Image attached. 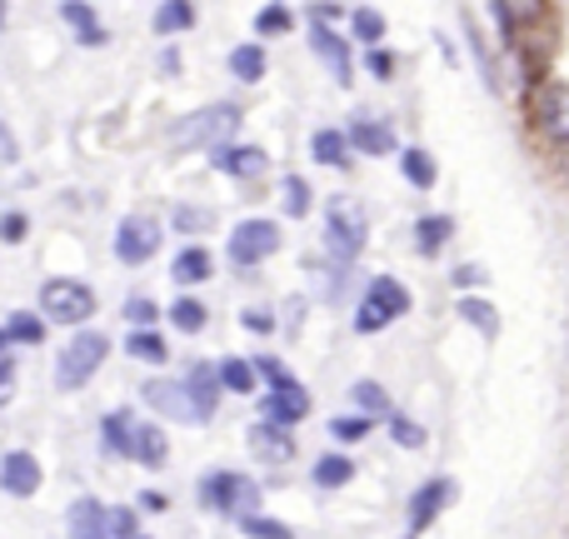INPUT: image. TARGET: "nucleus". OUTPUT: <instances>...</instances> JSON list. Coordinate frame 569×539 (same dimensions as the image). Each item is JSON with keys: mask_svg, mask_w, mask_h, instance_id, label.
<instances>
[{"mask_svg": "<svg viewBox=\"0 0 569 539\" xmlns=\"http://www.w3.org/2000/svg\"><path fill=\"white\" fill-rule=\"evenodd\" d=\"M365 240H370V226H365L360 200L335 196L330 206H325V250H330L340 266H350V260L365 250Z\"/></svg>", "mask_w": 569, "mask_h": 539, "instance_id": "f257e3e1", "label": "nucleus"}, {"mask_svg": "<svg viewBox=\"0 0 569 539\" xmlns=\"http://www.w3.org/2000/svg\"><path fill=\"white\" fill-rule=\"evenodd\" d=\"M236 130H240V106L220 100V106H206V110H196V116L180 120L176 150H210V146H220V140H230Z\"/></svg>", "mask_w": 569, "mask_h": 539, "instance_id": "f03ea898", "label": "nucleus"}, {"mask_svg": "<svg viewBox=\"0 0 569 539\" xmlns=\"http://www.w3.org/2000/svg\"><path fill=\"white\" fill-rule=\"evenodd\" d=\"M106 355H110V340L100 330L70 335L66 350H60V360H56V385H60V390H80V385H86L90 375L106 365Z\"/></svg>", "mask_w": 569, "mask_h": 539, "instance_id": "7ed1b4c3", "label": "nucleus"}, {"mask_svg": "<svg viewBox=\"0 0 569 539\" xmlns=\"http://www.w3.org/2000/svg\"><path fill=\"white\" fill-rule=\"evenodd\" d=\"M200 500H206V510H216V515L246 520V515L260 510V485L246 480V475H236V470H220L200 485Z\"/></svg>", "mask_w": 569, "mask_h": 539, "instance_id": "20e7f679", "label": "nucleus"}, {"mask_svg": "<svg viewBox=\"0 0 569 539\" xmlns=\"http://www.w3.org/2000/svg\"><path fill=\"white\" fill-rule=\"evenodd\" d=\"M405 310H410V290H405L400 280H390V275H380V280L365 290L360 315H355V330H360V335H375V330H385V325L400 320Z\"/></svg>", "mask_w": 569, "mask_h": 539, "instance_id": "39448f33", "label": "nucleus"}, {"mask_svg": "<svg viewBox=\"0 0 569 539\" xmlns=\"http://www.w3.org/2000/svg\"><path fill=\"white\" fill-rule=\"evenodd\" d=\"M256 375H266V380H270V390H266V420L300 425L305 415H310V395H305V385L290 380V375H284L276 360H260Z\"/></svg>", "mask_w": 569, "mask_h": 539, "instance_id": "423d86ee", "label": "nucleus"}, {"mask_svg": "<svg viewBox=\"0 0 569 539\" xmlns=\"http://www.w3.org/2000/svg\"><path fill=\"white\" fill-rule=\"evenodd\" d=\"M40 310L56 325H86L96 315V295L80 280H46L40 285Z\"/></svg>", "mask_w": 569, "mask_h": 539, "instance_id": "0eeeda50", "label": "nucleus"}, {"mask_svg": "<svg viewBox=\"0 0 569 539\" xmlns=\"http://www.w3.org/2000/svg\"><path fill=\"white\" fill-rule=\"evenodd\" d=\"M280 250V226L276 220H240L236 230H230L226 240V256L236 260V266H260V260H270Z\"/></svg>", "mask_w": 569, "mask_h": 539, "instance_id": "6e6552de", "label": "nucleus"}, {"mask_svg": "<svg viewBox=\"0 0 569 539\" xmlns=\"http://www.w3.org/2000/svg\"><path fill=\"white\" fill-rule=\"evenodd\" d=\"M160 250V226L150 216H126L116 230V256L126 260V266H146L150 256Z\"/></svg>", "mask_w": 569, "mask_h": 539, "instance_id": "1a4fd4ad", "label": "nucleus"}, {"mask_svg": "<svg viewBox=\"0 0 569 539\" xmlns=\"http://www.w3.org/2000/svg\"><path fill=\"white\" fill-rule=\"evenodd\" d=\"M535 120H540V130L555 146H569V86L565 80H550V86L535 96Z\"/></svg>", "mask_w": 569, "mask_h": 539, "instance_id": "9d476101", "label": "nucleus"}, {"mask_svg": "<svg viewBox=\"0 0 569 539\" xmlns=\"http://www.w3.org/2000/svg\"><path fill=\"white\" fill-rule=\"evenodd\" d=\"M210 166H216L220 176L250 180V176H266L270 156L260 146H230V140H220V146H210Z\"/></svg>", "mask_w": 569, "mask_h": 539, "instance_id": "9b49d317", "label": "nucleus"}, {"mask_svg": "<svg viewBox=\"0 0 569 539\" xmlns=\"http://www.w3.org/2000/svg\"><path fill=\"white\" fill-rule=\"evenodd\" d=\"M250 455L260 465H290L295 460V435L280 420H256L250 425Z\"/></svg>", "mask_w": 569, "mask_h": 539, "instance_id": "f8f14e48", "label": "nucleus"}, {"mask_svg": "<svg viewBox=\"0 0 569 539\" xmlns=\"http://www.w3.org/2000/svg\"><path fill=\"white\" fill-rule=\"evenodd\" d=\"M170 445H166V430L160 425H146V420H130L126 430V460H140L146 470H156V465H166Z\"/></svg>", "mask_w": 569, "mask_h": 539, "instance_id": "ddd939ff", "label": "nucleus"}, {"mask_svg": "<svg viewBox=\"0 0 569 539\" xmlns=\"http://www.w3.org/2000/svg\"><path fill=\"white\" fill-rule=\"evenodd\" d=\"M0 490L16 495V500H30V495L40 490V465H36V455L10 450L6 460H0Z\"/></svg>", "mask_w": 569, "mask_h": 539, "instance_id": "4468645a", "label": "nucleus"}, {"mask_svg": "<svg viewBox=\"0 0 569 539\" xmlns=\"http://www.w3.org/2000/svg\"><path fill=\"white\" fill-rule=\"evenodd\" d=\"M140 395H146V405L160 410L166 420H196V405H190L180 380H150V385H140Z\"/></svg>", "mask_w": 569, "mask_h": 539, "instance_id": "2eb2a0df", "label": "nucleus"}, {"mask_svg": "<svg viewBox=\"0 0 569 539\" xmlns=\"http://www.w3.org/2000/svg\"><path fill=\"white\" fill-rule=\"evenodd\" d=\"M310 46H315V56L330 66V76L340 80V86H350V50H345V40L335 36L325 20H310Z\"/></svg>", "mask_w": 569, "mask_h": 539, "instance_id": "dca6fc26", "label": "nucleus"}, {"mask_svg": "<svg viewBox=\"0 0 569 539\" xmlns=\"http://www.w3.org/2000/svg\"><path fill=\"white\" fill-rule=\"evenodd\" d=\"M180 385H186L190 405H196V420H210V415H216V400H220V375H216V365H196V370H190Z\"/></svg>", "mask_w": 569, "mask_h": 539, "instance_id": "f3484780", "label": "nucleus"}, {"mask_svg": "<svg viewBox=\"0 0 569 539\" xmlns=\"http://www.w3.org/2000/svg\"><path fill=\"white\" fill-rule=\"evenodd\" d=\"M450 495H455V485L450 480H430V485H420L415 490V500H410V530H425V525H435V515L450 505Z\"/></svg>", "mask_w": 569, "mask_h": 539, "instance_id": "a211bd4d", "label": "nucleus"}, {"mask_svg": "<svg viewBox=\"0 0 569 539\" xmlns=\"http://www.w3.org/2000/svg\"><path fill=\"white\" fill-rule=\"evenodd\" d=\"M345 140H350L355 150H365V156H390V150H400L395 146V130L385 126V120H355Z\"/></svg>", "mask_w": 569, "mask_h": 539, "instance_id": "6ab92c4d", "label": "nucleus"}, {"mask_svg": "<svg viewBox=\"0 0 569 539\" xmlns=\"http://www.w3.org/2000/svg\"><path fill=\"white\" fill-rule=\"evenodd\" d=\"M60 16H66L70 30H76L80 46H106V30H100V20H96L90 6H80V0H60Z\"/></svg>", "mask_w": 569, "mask_h": 539, "instance_id": "aec40b11", "label": "nucleus"}, {"mask_svg": "<svg viewBox=\"0 0 569 539\" xmlns=\"http://www.w3.org/2000/svg\"><path fill=\"white\" fill-rule=\"evenodd\" d=\"M450 236H455L450 216H420L415 220V250H420V256H440Z\"/></svg>", "mask_w": 569, "mask_h": 539, "instance_id": "412c9836", "label": "nucleus"}, {"mask_svg": "<svg viewBox=\"0 0 569 539\" xmlns=\"http://www.w3.org/2000/svg\"><path fill=\"white\" fill-rule=\"evenodd\" d=\"M70 539H110L106 535V510H100L96 500L70 505Z\"/></svg>", "mask_w": 569, "mask_h": 539, "instance_id": "4be33fe9", "label": "nucleus"}, {"mask_svg": "<svg viewBox=\"0 0 569 539\" xmlns=\"http://www.w3.org/2000/svg\"><path fill=\"white\" fill-rule=\"evenodd\" d=\"M310 156L320 160V166H350V140L340 136V130H315V140H310Z\"/></svg>", "mask_w": 569, "mask_h": 539, "instance_id": "5701e85b", "label": "nucleus"}, {"mask_svg": "<svg viewBox=\"0 0 569 539\" xmlns=\"http://www.w3.org/2000/svg\"><path fill=\"white\" fill-rule=\"evenodd\" d=\"M230 76L246 80V86H256V80L266 76V50H260V40H250V46H236V50H230Z\"/></svg>", "mask_w": 569, "mask_h": 539, "instance_id": "b1692460", "label": "nucleus"}, {"mask_svg": "<svg viewBox=\"0 0 569 539\" xmlns=\"http://www.w3.org/2000/svg\"><path fill=\"white\" fill-rule=\"evenodd\" d=\"M400 170H405V180L410 186H420V190H430L435 180H440V170H435V160H430V150H400Z\"/></svg>", "mask_w": 569, "mask_h": 539, "instance_id": "393cba45", "label": "nucleus"}, {"mask_svg": "<svg viewBox=\"0 0 569 539\" xmlns=\"http://www.w3.org/2000/svg\"><path fill=\"white\" fill-rule=\"evenodd\" d=\"M170 275H176V285H200V280H210V256H206L200 246L180 250L176 266H170Z\"/></svg>", "mask_w": 569, "mask_h": 539, "instance_id": "a878e982", "label": "nucleus"}, {"mask_svg": "<svg viewBox=\"0 0 569 539\" xmlns=\"http://www.w3.org/2000/svg\"><path fill=\"white\" fill-rule=\"evenodd\" d=\"M196 26V6L190 0H166V6L156 10V30L160 36H180V30Z\"/></svg>", "mask_w": 569, "mask_h": 539, "instance_id": "bb28decb", "label": "nucleus"}, {"mask_svg": "<svg viewBox=\"0 0 569 539\" xmlns=\"http://www.w3.org/2000/svg\"><path fill=\"white\" fill-rule=\"evenodd\" d=\"M170 325H176L180 335H200L206 330V305L190 300V295H180V300L170 305Z\"/></svg>", "mask_w": 569, "mask_h": 539, "instance_id": "cd10ccee", "label": "nucleus"}, {"mask_svg": "<svg viewBox=\"0 0 569 539\" xmlns=\"http://www.w3.org/2000/svg\"><path fill=\"white\" fill-rule=\"evenodd\" d=\"M216 375H220V385H226L230 395H250V390H256V365H246V360H220Z\"/></svg>", "mask_w": 569, "mask_h": 539, "instance_id": "c85d7f7f", "label": "nucleus"}, {"mask_svg": "<svg viewBox=\"0 0 569 539\" xmlns=\"http://www.w3.org/2000/svg\"><path fill=\"white\" fill-rule=\"evenodd\" d=\"M126 350L136 355V360H146V365H166V340H160L156 330H130V340H126Z\"/></svg>", "mask_w": 569, "mask_h": 539, "instance_id": "c756f323", "label": "nucleus"}, {"mask_svg": "<svg viewBox=\"0 0 569 539\" xmlns=\"http://www.w3.org/2000/svg\"><path fill=\"white\" fill-rule=\"evenodd\" d=\"M355 480V465L345 460V455H325L320 465H315V485L320 490H335V485H350Z\"/></svg>", "mask_w": 569, "mask_h": 539, "instance_id": "7c9ffc66", "label": "nucleus"}, {"mask_svg": "<svg viewBox=\"0 0 569 539\" xmlns=\"http://www.w3.org/2000/svg\"><path fill=\"white\" fill-rule=\"evenodd\" d=\"M460 320H470L480 335H500V315H495L485 300H475V295H465L460 300Z\"/></svg>", "mask_w": 569, "mask_h": 539, "instance_id": "2f4dec72", "label": "nucleus"}, {"mask_svg": "<svg viewBox=\"0 0 569 539\" xmlns=\"http://www.w3.org/2000/svg\"><path fill=\"white\" fill-rule=\"evenodd\" d=\"M280 200H284V216H305L310 210V180H300V176H284L280 180Z\"/></svg>", "mask_w": 569, "mask_h": 539, "instance_id": "473e14b6", "label": "nucleus"}, {"mask_svg": "<svg viewBox=\"0 0 569 539\" xmlns=\"http://www.w3.org/2000/svg\"><path fill=\"white\" fill-rule=\"evenodd\" d=\"M6 340L10 345H40L46 340V320H40V315H16V320L6 325Z\"/></svg>", "mask_w": 569, "mask_h": 539, "instance_id": "72a5a7b5", "label": "nucleus"}, {"mask_svg": "<svg viewBox=\"0 0 569 539\" xmlns=\"http://www.w3.org/2000/svg\"><path fill=\"white\" fill-rule=\"evenodd\" d=\"M350 30L375 46V40L385 36V16H380V10H370V6H360V10H350Z\"/></svg>", "mask_w": 569, "mask_h": 539, "instance_id": "f704fd0d", "label": "nucleus"}, {"mask_svg": "<svg viewBox=\"0 0 569 539\" xmlns=\"http://www.w3.org/2000/svg\"><path fill=\"white\" fill-rule=\"evenodd\" d=\"M330 435H335L340 445L365 440V435H370V415H340V420H330Z\"/></svg>", "mask_w": 569, "mask_h": 539, "instance_id": "c9c22d12", "label": "nucleus"}, {"mask_svg": "<svg viewBox=\"0 0 569 539\" xmlns=\"http://www.w3.org/2000/svg\"><path fill=\"white\" fill-rule=\"evenodd\" d=\"M240 530H246L250 539H295L290 530H284V525L266 520V515H246V520H240Z\"/></svg>", "mask_w": 569, "mask_h": 539, "instance_id": "e433bc0d", "label": "nucleus"}, {"mask_svg": "<svg viewBox=\"0 0 569 539\" xmlns=\"http://www.w3.org/2000/svg\"><path fill=\"white\" fill-rule=\"evenodd\" d=\"M106 450H116V455H126V430H130V415L126 410H116V415H106Z\"/></svg>", "mask_w": 569, "mask_h": 539, "instance_id": "4c0bfd02", "label": "nucleus"}, {"mask_svg": "<svg viewBox=\"0 0 569 539\" xmlns=\"http://www.w3.org/2000/svg\"><path fill=\"white\" fill-rule=\"evenodd\" d=\"M355 400H360L365 415H385V410H390V400H385V390H380L375 380H360V385H355Z\"/></svg>", "mask_w": 569, "mask_h": 539, "instance_id": "58836bf2", "label": "nucleus"}, {"mask_svg": "<svg viewBox=\"0 0 569 539\" xmlns=\"http://www.w3.org/2000/svg\"><path fill=\"white\" fill-rule=\"evenodd\" d=\"M256 30H260V36H284V30H290V10H284V6H266L256 16Z\"/></svg>", "mask_w": 569, "mask_h": 539, "instance_id": "ea45409f", "label": "nucleus"}, {"mask_svg": "<svg viewBox=\"0 0 569 539\" xmlns=\"http://www.w3.org/2000/svg\"><path fill=\"white\" fill-rule=\"evenodd\" d=\"M390 435H395V445H405V450H420L425 445V430L415 420H405V415H395L390 420Z\"/></svg>", "mask_w": 569, "mask_h": 539, "instance_id": "a19ab883", "label": "nucleus"}, {"mask_svg": "<svg viewBox=\"0 0 569 539\" xmlns=\"http://www.w3.org/2000/svg\"><path fill=\"white\" fill-rule=\"evenodd\" d=\"M106 535L110 539H136V515L120 510V505L116 510H106Z\"/></svg>", "mask_w": 569, "mask_h": 539, "instance_id": "79ce46f5", "label": "nucleus"}, {"mask_svg": "<svg viewBox=\"0 0 569 539\" xmlns=\"http://www.w3.org/2000/svg\"><path fill=\"white\" fill-rule=\"evenodd\" d=\"M126 315L136 320V330H150V320H156V300H146V295H130Z\"/></svg>", "mask_w": 569, "mask_h": 539, "instance_id": "37998d69", "label": "nucleus"}, {"mask_svg": "<svg viewBox=\"0 0 569 539\" xmlns=\"http://www.w3.org/2000/svg\"><path fill=\"white\" fill-rule=\"evenodd\" d=\"M365 66H370L375 80H390L395 76V56H390V50H370V56H365Z\"/></svg>", "mask_w": 569, "mask_h": 539, "instance_id": "c03bdc74", "label": "nucleus"}, {"mask_svg": "<svg viewBox=\"0 0 569 539\" xmlns=\"http://www.w3.org/2000/svg\"><path fill=\"white\" fill-rule=\"evenodd\" d=\"M26 230H30L26 216H6V220H0V240H6V246H20V240H26Z\"/></svg>", "mask_w": 569, "mask_h": 539, "instance_id": "a18cd8bd", "label": "nucleus"}, {"mask_svg": "<svg viewBox=\"0 0 569 539\" xmlns=\"http://www.w3.org/2000/svg\"><path fill=\"white\" fill-rule=\"evenodd\" d=\"M490 16H495V26H500V36H510V26H515L510 0H490Z\"/></svg>", "mask_w": 569, "mask_h": 539, "instance_id": "49530a36", "label": "nucleus"}, {"mask_svg": "<svg viewBox=\"0 0 569 539\" xmlns=\"http://www.w3.org/2000/svg\"><path fill=\"white\" fill-rule=\"evenodd\" d=\"M176 226H190V230H206V226H210V216H206V210H190V206H180V210H176Z\"/></svg>", "mask_w": 569, "mask_h": 539, "instance_id": "de8ad7c7", "label": "nucleus"}, {"mask_svg": "<svg viewBox=\"0 0 569 539\" xmlns=\"http://www.w3.org/2000/svg\"><path fill=\"white\" fill-rule=\"evenodd\" d=\"M240 325H246V330H276V320H270L266 310H246L240 315Z\"/></svg>", "mask_w": 569, "mask_h": 539, "instance_id": "09e8293b", "label": "nucleus"}, {"mask_svg": "<svg viewBox=\"0 0 569 539\" xmlns=\"http://www.w3.org/2000/svg\"><path fill=\"white\" fill-rule=\"evenodd\" d=\"M10 380H16V365H10V360H0V405L10 400Z\"/></svg>", "mask_w": 569, "mask_h": 539, "instance_id": "8fccbe9b", "label": "nucleus"}, {"mask_svg": "<svg viewBox=\"0 0 569 539\" xmlns=\"http://www.w3.org/2000/svg\"><path fill=\"white\" fill-rule=\"evenodd\" d=\"M485 280V270L480 266H465V270H455V285H480Z\"/></svg>", "mask_w": 569, "mask_h": 539, "instance_id": "3c124183", "label": "nucleus"}, {"mask_svg": "<svg viewBox=\"0 0 569 539\" xmlns=\"http://www.w3.org/2000/svg\"><path fill=\"white\" fill-rule=\"evenodd\" d=\"M160 66H166V76H176V70H180V56H176V50H166V56H160Z\"/></svg>", "mask_w": 569, "mask_h": 539, "instance_id": "603ef678", "label": "nucleus"}, {"mask_svg": "<svg viewBox=\"0 0 569 539\" xmlns=\"http://www.w3.org/2000/svg\"><path fill=\"white\" fill-rule=\"evenodd\" d=\"M0 156H6V160L16 156V150H10V136H6V130H0Z\"/></svg>", "mask_w": 569, "mask_h": 539, "instance_id": "864d4df0", "label": "nucleus"}, {"mask_svg": "<svg viewBox=\"0 0 569 539\" xmlns=\"http://www.w3.org/2000/svg\"><path fill=\"white\" fill-rule=\"evenodd\" d=\"M6 350H10V340H6V330H0V360H10V355H6Z\"/></svg>", "mask_w": 569, "mask_h": 539, "instance_id": "5fc2aeb1", "label": "nucleus"}, {"mask_svg": "<svg viewBox=\"0 0 569 539\" xmlns=\"http://www.w3.org/2000/svg\"><path fill=\"white\" fill-rule=\"evenodd\" d=\"M0 30H6V0H0Z\"/></svg>", "mask_w": 569, "mask_h": 539, "instance_id": "6e6d98bb", "label": "nucleus"}]
</instances>
